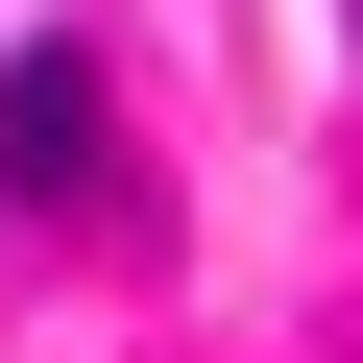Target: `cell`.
Segmentation results:
<instances>
[{
	"label": "cell",
	"mask_w": 363,
	"mask_h": 363,
	"mask_svg": "<svg viewBox=\"0 0 363 363\" xmlns=\"http://www.w3.org/2000/svg\"><path fill=\"white\" fill-rule=\"evenodd\" d=\"M97 169H121V121H97V73H73V49H0V194H25V218H73Z\"/></svg>",
	"instance_id": "cell-1"
}]
</instances>
